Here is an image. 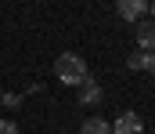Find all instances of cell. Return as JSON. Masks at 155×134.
I'll return each mask as SVG.
<instances>
[{"label":"cell","instance_id":"8","mask_svg":"<svg viewBox=\"0 0 155 134\" xmlns=\"http://www.w3.org/2000/svg\"><path fill=\"white\" fill-rule=\"evenodd\" d=\"M0 134H18V123L15 120H0Z\"/></svg>","mask_w":155,"mask_h":134},{"label":"cell","instance_id":"5","mask_svg":"<svg viewBox=\"0 0 155 134\" xmlns=\"http://www.w3.org/2000/svg\"><path fill=\"white\" fill-rule=\"evenodd\" d=\"M101 98H105V91H101V84H97L94 76H87V80L79 84V101H83V105H97Z\"/></svg>","mask_w":155,"mask_h":134},{"label":"cell","instance_id":"4","mask_svg":"<svg viewBox=\"0 0 155 134\" xmlns=\"http://www.w3.org/2000/svg\"><path fill=\"white\" fill-rule=\"evenodd\" d=\"M137 47L148 54V51H155V18H141L137 22Z\"/></svg>","mask_w":155,"mask_h":134},{"label":"cell","instance_id":"2","mask_svg":"<svg viewBox=\"0 0 155 134\" xmlns=\"http://www.w3.org/2000/svg\"><path fill=\"white\" fill-rule=\"evenodd\" d=\"M116 11L123 22H141L148 11V0H116Z\"/></svg>","mask_w":155,"mask_h":134},{"label":"cell","instance_id":"9","mask_svg":"<svg viewBox=\"0 0 155 134\" xmlns=\"http://www.w3.org/2000/svg\"><path fill=\"white\" fill-rule=\"evenodd\" d=\"M144 73H152V76H155V51L144 54Z\"/></svg>","mask_w":155,"mask_h":134},{"label":"cell","instance_id":"3","mask_svg":"<svg viewBox=\"0 0 155 134\" xmlns=\"http://www.w3.org/2000/svg\"><path fill=\"white\" fill-rule=\"evenodd\" d=\"M112 134H144V120L130 109V112H123V116H116V127H112Z\"/></svg>","mask_w":155,"mask_h":134},{"label":"cell","instance_id":"1","mask_svg":"<svg viewBox=\"0 0 155 134\" xmlns=\"http://www.w3.org/2000/svg\"><path fill=\"white\" fill-rule=\"evenodd\" d=\"M54 76H58L61 84H69V87H79V84L90 76V69H87V62L79 58L76 51H65V54H58V62H54Z\"/></svg>","mask_w":155,"mask_h":134},{"label":"cell","instance_id":"10","mask_svg":"<svg viewBox=\"0 0 155 134\" xmlns=\"http://www.w3.org/2000/svg\"><path fill=\"white\" fill-rule=\"evenodd\" d=\"M148 11H152V18H155V0H152V4H148Z\"/></svg>","mask_w":155,"mask_h":134},{"label":"cell","instance_id":"7","mask_svg":"<svg viewBox=\"0 0 155 134\" xmlns=\"http://www.w3.org/2000/svg\"><path fill=\"white\" fill-rule=\"evenodd\" d=\"M126 65H130L134 73H141V69H144V51H134V54L126 58Z\"/></svg>","mask_w":155,"mask_h":134},{"label":"cell","instance_id":"6","mask_svg":"<svg viewBox=\"0 0 155 134\" xmlns=\"http://www.w3.org/2000/svg\"><path fill=\"white\" fill-rule=\"evenodd\" d=\"M79 134H112V123L101 120V116H90V120H83V131Z\"/></svg>","mask_w":155,"mask_h":134}]
</instances>
